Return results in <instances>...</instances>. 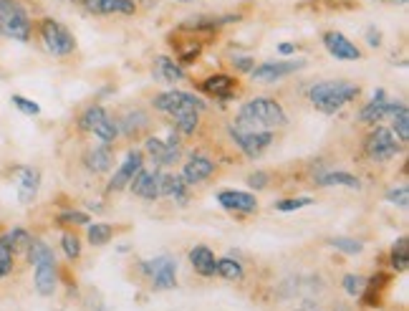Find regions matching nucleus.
Segmentation results:
<instances>
[{"label": "nucleus", "instance_id": "obj_8", "mask_svg": "<svg viewBox=\"0 0 409 311\" xmlns=\"http://www.w3.org/2000/svg\"><path fill=\"white\" fill-rule=\"evenodd\" d=\"M366 155L374 162H389L392 157H397L399 152V142L394 137L392 129L387 127H376L374 132L366 137Z\"/></svg>", "mask_w": 409, "mask_h": 311}, {"label": "nucleus", "instance_id": "obj_42", "mask_svg": "<svg viewBox=\"0 0 409 311\" xmlns=\"http://www.w3.org/2000/svg\"><path fill=\"white\" fill-rule=\"evenodd\" d=\"M200 51H202V46L200 44H192L190 49H185L182 53H180V66H185V63H195V58L200 56Z\"/></svg>", "mask_w": 409, "mask_h": 311}, {"label": "nucleus", "instance_id": "obj_4", "mask_svg": "<svg viewBox=\"0 0 409 311\" xmlns=\"http://www.w3.org/2000/svg\"><path fill=\"white\" fill-rule=\"evenodd\" d=\"M0 34L23 44L31 39V18L18 0H0Z\"/></svg>", "mask_w": 409, "mask_h": 311}, {"label": "nucleus", "instance_id": "obj_24", "mask_svg": "<svg viewBox=\"0 0 409 311\" xmlns=\"http://www.w3.org/2000/svg\"><path fill=\"white\" fill-rule=\"evenodd\" d=\"M160 198H172L175 203H187V185L180 175H160Z\"/></svg>", "mask_w": 409, "mask_h": 311}, {"label": "nucleus", "instance_id": "obj_20", "mask_svg": "<svg viewBox=\"0 0 409 311\" xmlns=\"http://www.w3.org/2000/svg\"><path fill=\"white\" fill-rule=\"evenodd\" d=\"M38 185H41V173L36 167H21L18 170V200L23 205L33 203L36 193H38Z\"/></svg>", "mask_w": 409, "mask_h": 311}, {"label": "nucleus", "instance_id": "obj_28", "mask_svg": "<svg viewBox=\"0 0 409 311\" xmlns=\"http://www.w3.org/2000/svg\"><path fill=\"white\" fill-rule=\"evenodd\" d=\"M13 258H16V253H13L11 238H8V233L0 235V278H6L13 271Z\"/></svg>", "mask_w": 409, "mask_h": 311}, {"label": "nucleus", "instance_id": "obj_39", "mask_svg": "<svg viewBox=\"0 0 409 311\" xmlns=\"http://www.w3.org/2000/svg\"><path fill=\"white\" fill-rule=\"evenodd\" d=\"M58 223L61 225H89V215L86 213H78V210H68V213H61L58 215Z\"/></svg>", "mask_w": 409, "mask_h": 311}, {"label": "nucleus", "instance_id": "obj_38", "mask_svg": "<svg viewBox=\"0 0 409 311\" xmlns=\"http://www.w3.org/2000/svg\"><path fill=\"white\" fill-rule=\"evenodd\" d=\"M311 203H314L311 198H288V200L276 203V210H281V213H294V210H301V208H309Z\"/></svg>", "mask_w": 409, "mask_h": 311}, {"label": "nucleus", "instance_id": "obj_45", "mask_svg": "<svg viewBox=\"0 0 409 311\" xmlns=\"http://www.w3.org/2000/svg\"><path fill=\"white\" fill-rule=\"evenodd\" d=\"M232 66H238L240 71H250V68H253V61H250V58H235Z\"/></svg>", "mask_w": 409, "mask_h": 311}, {"label": "nucleus", "instance_id": "obj_41", "mask_svg": "<svg viewBox=\"0 0 409 311\" xmlns=\"http://www.w3.org/2000/svg\"><path fill=\"white\" fill-rule=\"evenodd\" d=\"M13 104L18 106V109L23 111V114H28V117H36V114H38L41 111V106L36 104V101H31V99H26V96H13Z\"/></svg>", "mask_w": 409, "mask_h": 311}, {"label": "nucleus", "instance_id": "obj_2", "mask_svg": "<svg viewBox=\"0 0 409 311\" xmlns=\"http://www.w3.org/2000/svg\"><path fill=\"white\" fill-rule=\"evenodd\" d=\"M359 86L348 81H321L314 83L309 91L311 104L323 114H336L341 106H346L348 101H354L359 96Z\"/></svg>", "mask_w": 409, "mask_h": 311}, {"label": "nucleus", "instance_id": "obj_36", "mask_svg": "<svg viewBox=\"0 0 409 311\" xmlns=\"http://www.w3.org/2000/svg\"><path fill=\"white\" fill-rule=\"evenodd\" d=\"M61 248H63V253L71 258V261H76V258L81 256V240H78L73 233H63L61 235Z\"/></svg>", "mask_w": 409, "mask_h": 311}, {"label": "nucleus", "instance_id": "obj_9", "mask_svg": "<svg viewBox=\"0 0 409 311\" xmlns=\"http://www.w3.org/2000/svg\"><path fill=\"white\" fill-rule=\"evenodd\" d=\"M142 271L150 276L152 286L157 291L172 289L177 284V263L172 261L170 256H160L155 261H142Z\"/></svg>", "mask_w": 409, "mask_h": 311}, {"label": "nucleus", "instance_id": "obj_49", "mask_svg": "<svg viewBox=\"0 0 409 311\" xmlns=\"http://www.w3.org/2000/svg\"><path fill=\"white\" fill-rule=\"evenodd\" d=\"M299 311H319V309H314V306H304V309H299Z\"/></svg>", "mask_w": 409, "mask_h": 311}, {"label": "nucleus", "instance_id": "obj_11", "mask_svg": "<svg viewBox=\"0 0 409 311\" xmlns=\"http://www.w3.org/2000/svg\"><path fill=\"white\" fill-rule=\"evenodd\" d=\"M227 132H230L232 142H235L248 157H260L273 142V132H266V129H258V132H240V129L230 127Z\"/></svg>", "mask_w": 409, "mask_h": 311}, {"label": "nucleus", "instance_id": "obj_33", "mask_svg": "<svg viewBox=\"0 0 409 311\" xmlns=\"http://www.w3.org/2000/svg\"><path fill=\"white\" fill-rule=\"evenodd\" d=\"M111 235H114V228H111L109 223H91V225H89V240H91V245H104V243H109Z\"/></svg>", "mask_w": 409, "mask_h": 311}, {"label": "nucleus", "instance_id": "obj_15", "mask_svg": "<svg viewBox=\"0 0 409 311\" xmlns=\"http://www.w3.org/2000/svg\"><path fill=\"white\" fill-rule=\"evenodd\" d=\"M160 170H139L137 175H134V180L129 183V188H132V193L137 195V198H142V200H157L160 198Z\"/></svg>", "mask_w": 409, "mask_h": 311}, {"label": "nucleus", "instance_id": "obj_40", "mask_svg": "<svg viewBox=\"0 0 409 311\" xmlns=\"http://www.w3.org/2000/svg\"><path fill=\"white\" fill-rule=\"evenodd\" d=\"M387 203L399 205V208H407V203H409V188H407V185H402V188H397V190H389Z\"/></svg>", "mask_w": 409, "mask_h": 311}, {"label": "nucleus", "instance_id": "obj_51", "mask_svg": "<svg viewBox=\"0 0 409 311\" xmlns=\"http://www.w3.org/2000/svg\"><path fill=\"white\" fill-rule=\"evenodd\" d=\"M147 3H150V6H152V3H157V0H147Z\"/></svg>", "mask_w": 409, "mask_h": 311}, {"label": "nucleus", "instance_id": "obj_30", "mask_svg": "<svg viewBox=\"0 0 409 311\" xmlns=\"http://www.w3.org/2000/svg\"><path fill=\"white\" fill-rule=\"evenodd\" d=\"M217 273L227 281H240L245 276L243 266L238 261H232V258H217Z\"/></svg>", "mask_w": 409, "mask_h": 311}, {"label": "nucleus", "instance_id": "obj_27", "mask_svg": "<svg viewBox=\"0 0 409 311\" xmlns=\"http://www.w3.org/2000/svg\"><path fill=\"white\" fill-rule=\"evenodd\" d=\"M316 183L323 185V188H328V185H346V188H361L359 178H354V175H348V173H326V175H319V178H316Z\"/></svg>", "mask_w": 409, "mask_h": 311}, {"label": "nucleus", "instance_id": "obj_13", "mask_svg": "<svg viewBox=\"0 0 409 311\" xmlns=\"http://www.w3.org/2000/svg\"><path fill=\"white\" fill-rule=\"evenodd\" d=\"M323 46H326L328 53H331L333 58H338V61H359L361 58L359 46H356L354 41H348L343 34H338V31L323 34Z\"/></svg>", "mask_w": 409, "mask_h": 311}, {"label": "nucleus", "instance_id": "obj_19", "mask_svg": "<svg viewBox=\"0 0 409 311\" xmlns=\"http://www.w3.org/2000/svg\"><path fill=\"white\" fill-rule=\"evenodd\" d=\"M217 203H220L225 210H235V213H255L258 210L255 195L240 193V190H222V193H217Z\"/></svg>", "mask_w": 409, "mask_h": 311}, {"label": "nucleus", "instance_id": "obj_32", "mask_svg": "<svg viewBox=\"0 0 409 311\" xmlns=\"http://www.w3.org/2000/svg\"><path fill=\"white\" fill-rule=\"evenodd\" d=\"M200 124V111H182L175 117V127H177V134H195Z\"/></svg>", "mask_w": 409, "mask_h": 311}, {"label": "nucleus", "instance_id": "obj_26", "mask_svg": "<svg viewBox=\"0 0 409 311\" xmlns=\"http://www.w3.org/2000/svg\"><path fill=\"white\" fill-rule=\"evenodd\" d=\"M83 162H86V167H89L91 173H106V170H109V167H111V162H114V155H111V147H109V145H99V147H94V150L86 152Z\"/></svg>", "mask_w": 409, "mask_h": 311}, {"label": "nucleus", "instance_id": "obj_16", "mask_svg": "<svg viewBox=\"0 0 409 311\" xmlns=\"http://www.w3.org/2000/svg\"><path fill=\"white\" fill-rule=\"evenodd\" d=\"M83 8L94 16H134L137 13V3L134 0H83Z\"/></svg>", "mask_w": 409, "mask_h": 311}, {"label": "nucleus", "instance_id": "obj_7", "mask_svg": "<svg viewBox=\"0 0 409 311\" xmlns=\"http://www.w3.org/2000/svg\"><path fill=\"white\" fill-rule=\"evenodd\" d=\"M155 109L165 111V114H172L177 117L182 111H202L204 109V101H200L195 94H187V91H165V94L155 96Z\"/></svg>", "mask_w": 409, "mask_h": 311}, {"label": "nucleus", "instance_id": "obj_17", "mask_svg": "<svg viewBox=\"0 0 409 311\" xmlns=\"http://www.w3.org/2000/svg\"><path fill=\"white\" fill-rule=\"evenodd\" d=\"M215 173V162L210 160V157L204 155H192L190 157V162H185V170L180 178L185 180V185H197L202 183V180H207L210 175Z\"/></svg>", "mask_w": 409, "mask_h": 311}, {"label": "nucleus", "instance_id": "obj_37", "mask_svg": "<svg viewBox=\"0 0 409 311\" xmlns=\"http://www.w3.org/2000/svg\"><path fill=\"white\" fill-rule=\"evenodd\" d=\"M8 238H11V245H13V253H16V250H23V253H28V245H31V235L26 233V230L23 228H16V230H11V233H8Z\"/></svg>", "mask_w": 409, "mask_h": 311}, {"label": "nucleus", "instance_id": "obj_12", "mask_svg": "<svg viewBox=\"0 0 409 311\" xmlns=\"http://www.w3.org/2000/svg\"><path fill=\"white\" fill-rule=\"evenodd\" d=\"M304 66H306V61H266V63H260V66L250 68V76H253V81H258V83H273V81H281L283 76L299 71V68H304Z\"/></svg>", "mask_w": 409, "mask_h": 311}, {"label": "nucleus", "instance_id": "obj_43", "mask_svg": "<svg viewBox=\"0 0 409 311\" xmlns=\"http://www.w3.org/2000/svg\"><path fill=\"white\" fill-rule=\"evenodd\" d=\"M248 185L253 190H263L268 185V173H253L248 175Z\"/></svg>", "mask_w": 409, "mask_h": 311}, {"label": "nucleus", "instance_id": "obj_3", "mask_svg": "<svg viewBox=\"0 0 409 311\" xmlns=\"http://www.w3.org/2000/svg\"><path fill=\"white\" fill-rule=\"evenodd\" d=\"M28 261L36 266V291L41 296H51L58 284V273H56V256L53 250L43 243V240H31L28 245Z\"/></svg>", "mask_w": 409, "mask_h": 311}, {"label": "nucleus", "instance_id": "obj_6", "mask_svg": "<svg viewBox=\"0 0 409 311\" xmlns=\"http://www.w3.org/2000/svg\"><path fill=\"white\" fill-rule=\"evenodd\" d=\"M78 127L83 129V132H91L96 134V137L104 142V145H109V142H114L116 134H119V127H116L114 119L106 114L104 106H89V109L83 111L81 119H78Z\"/></svg>", "mask_w": 409, "mask_h": 311}, {"label": "nucleus", "instance_id": "obj_35", "mask_svg": "<svg viewBox=\"0 0 409 311\" xmlns=\"http://www.w3.org/2000/svg\"><path fill=\"white\" fill-rule=\"evenodd\" d=\"M341 286H343V291H346L348 296H354V299H356V296L364 294L366 278L364 276H356V273H348V276H343Z\"/></svg>", "mask_w": 409, "mask_h": 311}, {"label": "nucleus", "instance_id": "obj_18", "mask_svg": "<svg viewBox=\"0 0 409 311\" xmlns=\"http://www.w3.org/2000/svg\"><path fill=\"white\" fill-rule=\"evenodd\" d=\"M152 78L155 81H160V83H180V81H185V68L180 66L177 61H172L170 56H157L155 58V63H152Z\"/></svg>", "mask_w": 409, "mask_h": 311}, {"label": "nucleus", "instance_id": "obj_46", "mask_svg": "<svg viewBox=\"0 0 409 311\" xmlns=\"http://www.w3.org/2000/svg\"><path fill=\"white\" fill-rule=\"evenodd\" d=\"M278 51H281L283 56H288V53H294L296 46H294V44H281V46H278Z\"/></svg>", "mask_w": 409, "mask_h": 311}, {"label": "nucleus", "instance_id": "obj_23", "mask_svg": "<svg viewBox=\"0 0 409 311\" xmlns=\"http://www.w3.org/2000/svg\"><path fill=\"white\" fill-rule=\"evenodd\" d=\"M387 117H392V127H394V137L399 142H407L409 139V109L404 101H389L387 104Z\"/></svg>", "mask_w": 409, "mask_h": 311}, {"label": "nucleus", "instance_id": "obj_29", "mask_svg": "<svg viewBox=\"0 0 409 311\" xmlns=\"http://www.w3.org/2000/svg\"><path fill=\"white\" fill-rule=\"evenodd\" d=\"M150 124V119H147V114L144 111H129L127 117H124V122H122V132L127 134V137H132V134H137L139 129H144Z\"/></svg>", "mask_w": 409, "mask_h": 311}, {"label": "nucleus", "instance_id": "obj_47", "mask_svg": "<svg viewBox=\"0 0 409 311\" xmlns=\"http://www.w3.org/2000/svg\"><path fill=\"white\" fill-rule=\"evenodd\" d=\"M382 3H399V6H404L407 0H382Z\"/></svg>", "mask_w": 409, "mask_h": 311}, {"label": "nucleus", "instance_id": "obj_50", "mask_svg": "<svg viewBox=\"0 0 409 311\" xmlns=\"http://www.w3.org/2000/svg\"><path fill=\"white\" fill-rule=\"evenodd\" d=\"M180 3H192V0H180Z\"/></svg>", "mask_w": 409, "mask_h": 311}, {"label": "nucleus", "instance_id": "obj_48", "mask_svg": "<svg viewBox=\"0 0 409 311\" xmlns=\"http://www.w3.org/2000/svg\"><path fill=\"white\" fill-rule=\"evenodd\" d=\"M61 3H76V6H83V0H61Z\"/></svg>", "mask_w": 409, "mask_h": 311}, {"label": "nucleus", "instance_id": "obj_25", "mask_svg": "<svg viewBox=\"0 0 409 311\" xmlns=\"http://www.w3.org/2000/svg\"><path fill=\"white\" fill-rule=\"evenodd\" d=\"M387 104H389L387 91H384V89H376L374 99H371L369 104H366L364 109L359 111V119H361V122H364V124H376V122H382V119L387 117Z\"/></svg>", "mask_w": 409, "mask_h": 311}, {"label": "nucleus", "instance_id": "obj_1", "mask_svg": "<svg viewBox=\"0 0 409 311\" xmlns=\"http://www.w3.org/2000/svg\"><path fill=\"white\" fill-rule=\"evenodd\" d=\"M288 122L286 111L278 104L276 99H268V96H255V99L245 101L240 106L238 122L230 124L232 129H240V132H258V129H271V127H283Z\"/></svg>", "mask_w": 409, "mask_h": 311}, {"label": "nucleus", "instance_id": "obj_14", "mask_svg": "<svg viewBox=\"0 0 409 311\" xmlns=\"http://www.w3.org/2000/svg\"><path fill=\"white\" fill-rule=\"evenodd\" d=\"M144 167V157H142V152L139 150H132L127 155V160L119 165V170L114 173V178H111V183H109V193H119V190H124V188H129V183L134 180V175L139 173Z\"/></svg>", "mask_w": 409, "mask_h": 311}, {"label": "nucleus", "instance_id": "obj_22", "mask_svg": "<svg viewBox=\"0 0 409 311\" xmlns=\"http://www.w3.org/2000/svg\"><path fill=\"white\" fill-rule=\"evenodd\" d=\"M190 263H192V268L200 273V276L210 278L217 273V258L215 253H212L210 248H204V245H197V248L190 250Z\"/></svg>", "mask_w": 409, "mask_h": 311}, {"label": "nucleus", "instance_id": "obj_21", "mask_svg": "<svg viewBox=\"0 0 409 311\" xmlns=\"http://www.w3.org/2000/svg\"><path fill=\"white\" fill-rule=\"evenodd\" d=\"M235 89H238V83H235V78H232V76H227V73H215V76L204 78V81H202L204 94L215 96V99H220V101L232 99Z\"/></svg>", "mask_w": 409, "mask_h": 311}, {"label": "nucleus", "instance_id": "obj_31", "mask_svg": "<svg viewBox=\"0 0 409 311\" xmlns=\"http://www.w3.org/2000/svg\"><path fill=\"white\" fill-rule=\"evenodd\" d=\"M407 263H409V243H407V238H399L397 243H394V248H392V268L394 271H404L407 268Z\"/></svg>", "mask_w": 409, "mask_h": 311}, {"label": "nucleus", "instance_id": "obj_34", "mask_svg": "<svg viewBox=\"0 0 409 311\" xmlns=\"http://www.w3.org/2000/svg\"><path fill=\"white\" fill-rule=\"evenodd\" d=\"M331 245L336 250H341V253H348V256H356V253H361L364 250V243L356 238H343V235H338V238H331Z\"/></svg>", "mask_w": 409, "mask_h": 311}, {"label": "nucleus", "instance_id": "obj_44", "mask_svg": "<svg viewBox=\"0 0 409 311\" xmlns=\"http://www.w3.org/2000/svg\"><path fill=\"white\" fill-rule=\"evenodd\" d=\"M366 44H369L371 49H376V46H382V34H379L376 28H369V31H366Z\"/></svg>", "mask_w": 409, "mask_h": 311}, {"label": "nucleus", "instance_id": "obj_5", "mask_svg": "<svg viewBox=\"0 0 409 311\" xmlns=\"http://www.w3.org/2000/svg\"><path fill=\"white\" fill-rule=\"evenodd\" d=\"M41 41H43V46L53 56H68L76 49V41H73L71 31L63 23L53 21V18H43L41 21Z\"/></svg>", "mask_w": 409, "mask_h": 311}, {"label": "nucleus", "instance_id": "obj_10", "mask_svg": "<svg viewBox=\"0 0 409 311\" xmlns=\"http://www.w3.org/2000/svg\"><path fill=\"white\" fill-rule=\"evenodd\" d=\"M144 150L150 152L152 160L157 162V165H175V162L180 160V134L172 132L167 139H160V137H150L147 142H144Z\"/></svg>", "mask_w": 409, "mask_h": 311}]
</instances>
